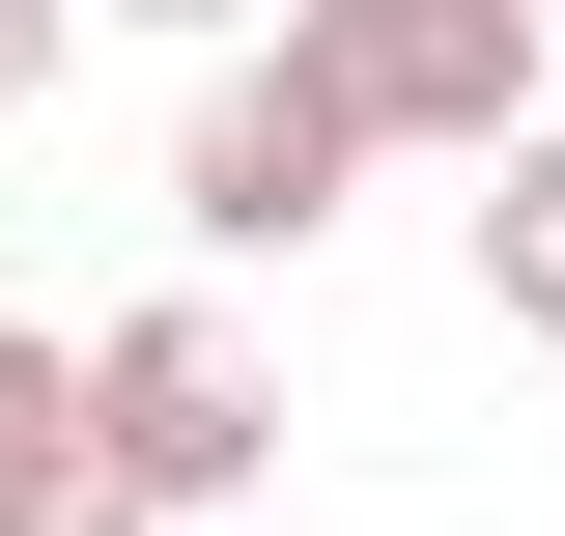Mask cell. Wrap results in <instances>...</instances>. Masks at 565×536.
I'll list each match as a JSON object with an SVG mask.
<instances>
[{
	"label": "cell",
	"mask_w": 565,
	"mask_h": 536,
	"mask_svg": "<svg viewBox=\"0 0 565 536\" xmlns=\"http://www.w3.org/2000/svg\"><path fill=\"white\" fill-rule=\"evenodd\" d=\"M367 170H396V141H367V85L311 57V29H226L199 114H170V226H199V255H311Z\"/></svg>",
	"instance_id": "6da1fadb"
},
{
	"label": "cell",
	"mask_w": 565,
	"mask_h": 536,
	"mask_svg": "<svg viewBox=\"0 0 565 536\" xmlns=\"http://www.w3.org/2000/svg\"><path fill=\"white\" fill-rule=\"evenodd\" d=\"M85 396H114V452H141V508H255V480H282V396H255V339H226L199 282L85 339Z\"/></svg>",
	"instance_id": "7a4b0ae2"
},
{
	"label": "cell",
	"mask_w": 565,
	"mask_h": 536,
	"mask_svg": "<svg viewBox=\"0 0 565 536\" xmlns=\"http://www.w3.org/2000/svg\"><path fill=\"white\" fill-rule=\"evenodd\" d=\"M282 29L367 85V141H452V170L537 114V0H282Z\"/></svg>",
	"instance_id": "3957f363"
},
{
	"label": "cell",
	"mask_w": 565,
	"mask_h": 536,
	"mask_svg": "<svg viewBox=\"0 0 565 536\" xmlns=\"http://www.w3.org/2000/svg\"><path fill=\"white\" fill-rule=\"evenodd\" d=\"M0 536H170L114 396H85V339H29V311H0Z\"/></svg>",
	"instance_id": "277c9868"
},
{
	"label": "cell",
	"mask_w": 565,
	"mask_h": 536,
	"mask_svg": "<svg viewBox=\"0 0 565 536\" xmlns=\"http://www.w3.org/2000/svg\"><path fill=\"white\" fill-rule=\"evenodd\" d=\"M452 255H481V339H565V114L481 141V226H452Z\"/></svg>",
	"instance_id": "5b68a950"
},
{
	"label": "cell",
	"mask_w": 565,
	"mask_h": 536,
	"mask_svg": "<svg viewBox=\"0 0 565 536\" xmlns=\"http://www.w3.org/2000/svg\"><path fill=\"white\" fill-rule=\"evenodd\" d=\"M85 57V0H0V114H29V85H57Z\"/></svg>",
	"instance_id": "8992f818"
},
{
	"label": "cell",
	"mask_w": 565,
	"mask_h": 536,
	"mask_svg": "<svg viewBox=\"0 0 565 536\" xmlns=\"http://www.w3.org/2000/svg\"><path fill=\"white\" fill-rule=\"evenodd\" d=\"M114 29H199V57H226V29H255V0H114Z\"/></svg>",
	"instance_id": "52a82bcc"
}]
</instances>
